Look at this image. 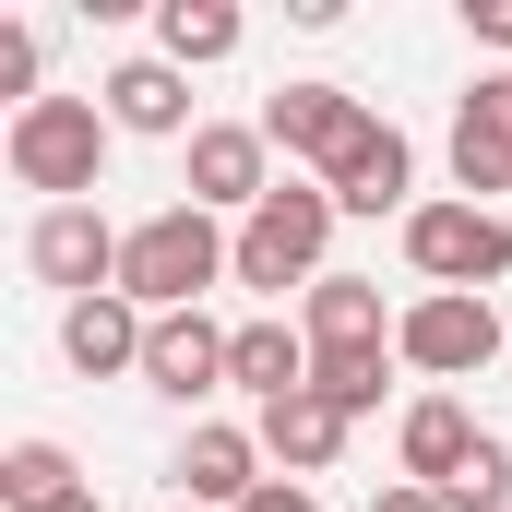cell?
Returning a JSON list of instances; mask_svg holds the SVG:
<instances>
[{"instance_id":"14","label":"cell","mask_w":512,"mask_h":512,"mask_svg":"<svg viewBox=\"0 0 512 512\" xmlns=\"http://www.w3.org/2000/svg\"><path fill=\"white\" fill-rule=\"evenodd\" d=\"M143 334H155V322H143V310H131L120 286H108V298H72V310H60V358H72V370H84V382H143Z\"/></svg>"},{"instance_id":"19","label":"cell","mask_w":512,"mask_h":512,"mask_svg":"<svg viewBox=\"0 0 512 512\" xmlns=\"http://www.w3.org/2000/svg\"><path fill=\"white\" fill-rule=\"evenodd\" d=\"M453 203H489V215L512 203V131L489 120L477 96L453 108Z\"/></svg>"},{"instance_id":"1","label":"cell","mask_w":512,"mask_h":512,"mask_svg":"<svg viewBox=\"0 0 512 512\" xmlns=\"http://www.w3.org/2000/svg\"><path fill=\"white\" fill-rule=\"evenodd\" d=\"M227 274H239V227H227V215L155 203V215L131 227V251H120V298L143 322H167V310H203V286H227Z\"/></svg>"},{"instance_id":"15","label":"cell","mask_w":512,"mask_h":512,"mask_svg":"<svg viewBox=\"0 0 512 512\" xmlns=\"http://www.w3.org/2000/svg\"><path fill=\"white\" fill-rule=\"evenodd\" d=\"M298 334H310V358H358V346H393V310L370 274H322L298 298Z\"/></svg>"},{"instance_id":"30","label":"cell","mask_w":512,"mask_h":512,"mask_svg":"<svg viewBox=\"0 0 512 512\" xmlns=\"http://www.w3.org/2000/svg\"><path fill=\"white\" fill-rule=\"evenodd\" d=\"M501 215H512V203H501Z\"/></svg>"},{"instance_id":"24","label":"cell","mask_w":512,"mask_h":512,"mask_svg":"<svg viewBox=\"0 0 512 512\" xmlns=\"http://www.w3.org/2000/svg\"><path fill=\"white\" fill-rule=\"evenodd\" d=\"M465 24H477V36L501 48V72H512V0H465Z\"/></svg>"},{"instance_id":"16","label":"cell","mask_w":512,"mask_h":512,"mask_svg":"<svg viewBox=\"0 0 512 512\" xmlns=\"http://www.w3.org/2000/svg\"><path fill=\"white\" fill-rule=\"evenodd\" d=\"M227 393H251V405H286V393H310V334L298 322H239L227 334Z\"/></svg>"},{"instance_id":"8","label":"cell","mask_w":512,"mask_h":512,"mask_svg":"<svg viewBox=\"0 0 512 512\" xmlns=\"http://www.w3.org/2000/svg\"><path fill=\"white\" fill-rule=\"evenodd\" d=\"M358 120H370V108H358L346 84H274V96H262V143H274L286 167H310V179L358 143Z\"/></svg>"},{"instance_id":"4","label":"cell","mask_w":512,"mask_h":512,"mask_svg":"<svg viewBox=\"0 0 512 512\" xmlns=\"http://www.w3.org/2000/svg\"><path fill=\"white\" fill-rule=\"evenodd\" d=\"M405 274L453 286V298H489L512 274V215H489V203H417L405 215Z\"/></svg>"},{"instance_id":"25","label":"cell","mask_w":512,"mask_h":512,"mask_svg":"<svg viewBox=\"0 0 512 512\" xmlns=\"http://www.w3.org/2000/svg\"><path fill=\"white\" fill-rule=\"evenodd\" d=\"M370 512H453L441 489H417V477H393V489H370Z\"/></svg>"},{"instance_id":"9","label":"cell","mask_w":512,"mask_h":512,"mask_svg":"<svg viewBox=\"0 0 512 512\" xmlns=\"http://www.w3.org/2000/svg\"><path fill=\"white\" fill-rule=\"evenodd\" d=\"M322 191H334V215H417V143L393 120H358V143L322 167Z\"/></svg>"},{"instance_id":"7","label":"cell","mask_w":512,"mask_h":512,"mask_svg":"<svg viewBox=\"0 0 512 512\" xmlns=\"http://www.w3.org/2000/svg\"><path fill=\"white\" fill-rule=\"evenodd\" d=\"M191 203L203 215H262L274 203V143H262V120H203L191 131Z\"/></svg>"},{"instance_id":"18","label":"cell","mask_w":512,"mask_h":512,"mask_svg":"<svg viewBox=\"0 0 512 512\" xmlns=\"http://www.w3.org/2000/svg\"><path fill=\"white\" fill-rule=\"evenodd\" d=\"M239 0H155V60H179V72H215V60H239Z\"/></svg>"},{"instance_id":"29","label":"cell","mask_w":512,"mask_h":512,"mask_svg":"<svg viewBox=\"0 0 512 512\" xmlns=\"http://www.w3.org/2000/svg\"><path fill=\"white\" fill-rule=\"evenodd\" d=\"M167 512H203V501H167Z\"/></svg>"},{"instance_id":"17","label":"cell","mask_w":512,"mask_h":512,"mask_svg":"<svg viewBox=\"0 0 512 512\" xmlns=\"http://www.w3.org/2000/svg\"><path fill=\"white\" fill-rule=\"evenodd\" d=\"M251 441H262V465H274V477H298V489H310V477L346 453V417H334L322 393H286V405H262V417H251Z\"/></svg>"},{"instance_id":"13","label":"cell","mask_w":512,"mask_h":512,"mask_svg":"<svg viewBox=\"0 0 512 512\" xmlns=\"http://www.w3.org/2000/svg\"><path fill=\"white\" fill-rule=\"evenodd\" d=\"M477 441H489V429H477V417H465L453 393H417V405L393 417V465H405L417 489H453V477L477 465Z\"/></svg>"},{"instance_id":"5","label":"cell","mask_w":512,"mask_h":512,"mask_svg":"<svg viewBox=\"0 0 512 512\" xmlns=\"http://www.w3.org/2000/svg\"><path fill=\"white\" fill-rule=\"evenodd\" d=\"M393 358H405L417 382H477V370L501 358V310H489V298H453V286H417V298L393 310Z\"/></svg>"},{"instance_id":"12","label":"cell","mask_w":512,"mask_h":512,"mask_svg":"<svg viewBox=\"0 0 512 512\" xmlns=\"http://www.w3.org/2000/svg\"><path fill=\"white\" fill-rule=\"evenodd\" d=\"M262 477H274V465H262V441L239 417H203V429L179 441V501H203V512H239Z\"/></svg>"},{"instance_id":"11","label":"cell","mask_w":512,"mask_h":512,"mask_svg":"<svg viewBox=\"0 0 512 512\" xmlns=\"http://www.w3.org/2000/svg\"><path fill=\"white\" fill-rule=\"evenodd\" d=\"M96 108H108V120L120 131H143V143H191V72H179V60H155V48H143V60H120V72H108V84H96Z\"/></svg>"},{"instance_id":"26","label":"cell","mask_w":512,"mask_h":512,"mask_svg":"<svg viewBox=\"0 0 512 512\" xmlns=\"http://www.w3.org/2000/svg\"><path fill=\"white\" fill-rule=\"evenodd\" d=\"M239 512H322V501H310L298 477H262V489H251V501H239Z\"/></svg>"},{"instance_id":"28","label":"cell","mask_w":512,"mask_h":512,"mask_svg":"<svg viewBox=\"0 0 512 512\" xmlns=\"http://www.w3.org/2000/svg\"><path fill=\"white\" fill-rule=\"evenodd\" d=\"M48 512H108V501H96V489H72V501H48Z\"/></svg>"},{"instance_id":"6","label":"cell","mask_w":512,"mask_h":512,"mask_svg":"<svg viewBox=\"0 0 512 512\" xmlns=\"http://www.w3.org/2000/svg\"><path fill=\"white\" fill-rule=\"evenodd\" d=\"M120 251H131V227H108L96 203H48V215L24 227V274L60 286V310H72V298H108V286H120Z\"/></svg>"},{"instance_id":"3","label":"cell","mask_w":512,"mask_h":512,"mask_svg":"<svg viewBox=\"0 0 512 512\" xmlns=\"http://www.w3.org/2000/svg\"><path fill=\"white\" fill-rule=\"evenodd\" d=\"M334 227H346V215H334L322 179H274V203L239 215V274H227V286H251V298H286V286H298V298H310V286L334 274V262H322Z\"/></svg>"},{"instance_id":"20","label":"cell","mask_w":512,"mask_h":512,"mask_svg":"<svg viewBox=\"0 0 512 512\" xmlns=\"http://www.w3.org/2000/svg\"><path fill=\"white\" fill-rule=\"evenodd\" d=\"M72 489H84V465L60 441H12L0 453V512H48V501H72Z\"/></svg>"},{"instance_id":"23","label":"cell","mask_w":512,"mask_h":512,"mask_svg":"<svg viewBox=\"0 0 512 512\" xmlns=\"http://www.w3.org/2000/svg\"><path fill=\"white\" fill-rule=\"evenodd\" d=\"M0 96L36 108V24H0Z\"/></svg>"},{"instance_id":"22","label":"cell","mask_w":512,"mask_h":512,"mask_svg":"<svg viewBox=\"0 0 512 512\" xmlns=\"http://www.w3.org/2000/svg\"><path fill=\"white\" fill-rule=\"evenodd\" d=\"M441 501L453 512H512V441H477V465H465Z\"/></svg>"},{"instance_id":"2","label":"cell","mask_w":512,"mask_h":512,"mask_svg":"<svg viewBox=\"0 0 512 512\" xmlns=\"http://www.w3.org/2000/svg\"><path fill=\"white\" fill-rule=\"evenodd\" d=\"M108 143H120V120H108L96 96H36V108L0 120V167H12V179L36 191V215H48V203H96Z\"/></svg>"},{"instance_id":"10","label":"cell","mask_w":512,"mask_h":512,"mask_svg":"<svg viewBox=\"0 0 512 512\" xmlns=\"http://www.w3.org/2000/svg\"><path fill=\"white\" fill-rule=\"evenodd\" d=\"M227 334H239V322L167 310V322L143 334V393H167V405H203V393H227Z\"/></svg>"},{"instance_id":"27","label":"cell","mask_w":512,"mask_h":512,"mask_svg":"<svg viewBox=\"0 0 512 512\" xmlns=\"http://www.w3.org/2000/svg\"><path fill=\"white\" fill-rule=\"evenodd\" d=\"M477 108H489V120L512 131V72H489V84H477Z\"/></svg>"},{"instance_id":"21","label":"cell","mask_w":512,"mask_h":512,"mask_svg":"<svg viewBox=\"0 0 512 512\" xmlns=\"http://www.w3.org/2000/svg\"><path fill=\"white\" fill-rule=\"evenodd\" d=\"M393 370H405L393 346H358V358H310V393H322V405H334V417L358 429V417L382 405V382H393Z\"/></svg>"}]
</instances>
